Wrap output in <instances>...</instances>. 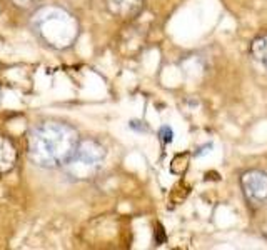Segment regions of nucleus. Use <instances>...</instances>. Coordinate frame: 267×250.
<instances>
[{
	"instance_id": "obj_5",
	"label": "nucleus",
	"mask_w": 267,
	"mask_h": 250,
	"mask_svg": "<svg viewBox=\"0 0 267 250\" xmlns=\"http://www.w3.org/2000/svg\"><path fill=\"white\" fill-rule=\"evenodd\" d=\"M105 2H107V9L112 15L127 20V18H132L141 14L145 0H105Z\"/></svg>"
},
{
	"instance_id": "obj_7",
	"label": "nucleus",
	"mask_w": 267,
	"mask_h": 250,
	"mask_svg": "<svg viewBox=\"0 0 267 250\" xmlns=\"http://www.w3.org/2000/svg\"><path fill=\"white\" fill-rule=\"evenodd\" d=\"M249 54L254 60H257V62L267 65V33L252 40L251 48H249Z\"/></svg>"
},
{
	"instance_id": "obj_6",
	"label": "nucleus",
	"mask_w": 267,
	"mask_h": 250,
	"mask_svg": "<svg viewBox=\"0 0 267 250\" xmlns=\"http://www.w3.org/2000/svg\"><path fill=\"white\" fill-rule=\"evenodd\" d=\"M15 160H17V152H15L10 140L0 137V173L12 169Z\"/></svg>"
},
{
	"instance_id": "obj_8",
	"label": "nucleus",
	"mask_w": 267,
	"mask_h": 250,
	"mask_svg": "<svg viewBox=\"0 0 267 250\" xmlns=\"http://www.w3.org/2000/svg\"><path fill=\"white\" fill-rule=\"evenodd\" d=\"M159 135H160V140H162L164 143H167V142H171V140H172V130L169 127H162V128H160Z\"/></svg>"
},
{
	"instance_id": "obj_2",
	"label": "nucleus",
	"mask_w": 267,
	"mask_h": 250,
	"mask_svg": "<svg viewBox=\"0 0 267 250\" xmlns=\"http://www.w3.org/2000/svg\"><path fill=\"white\" fill-rule=\"evenodd\" d=\"M33 29L45 44L55 48L69 47L79 33L77 22L62 9H42L33 17Z\"/></svg>"
},
{
	"instance_id": "obj_1",
	"label": "nucleus",
	"mask_w": 267,
	"mask_h": 250,
	"mask_svg": "<svg viewBox=\"0 0 267 250\" xmlns=\"http://www.w3.org/2000/svg\"><path fill=\"white\" fill-rule=\"evenodd\" d=\"M79 135L72 127L57 122L37 125L29 135V157L37 165H65L79 145Z\"/></svg>"
},
{
	"instance_id": "obj_3",
	"label": "nucleus",
	"mask_w": 267,
	"mask_h": 250,
	"mask_svg": "<svg viewBox=\"0 0 267 250\" xmlns=\"http://www.w3.org/2000/svg\"><path fill=\"white\" fill-rule=\"evenodd\" d=\"M104 157L105 150L102 145L94 140H85V142H79L74 155L63 167H67L69 172H72V175L77 179H89L97 172Z\"/></svg>"
},
{
	"instance_id": "obj_4",
	"label": "nucleus",
	"mask_w": 267,
	"mask_h": 250,
	"mask_svg": "<svg viewBox=\"0 0 267 250\" xmlns=\"http://www.w3.org/2000/svg\"><path fill=\"white\" fill-rule=\"evenodd\" d=\"M240 187L246 199L252 203L267 202V173L262 170H247L240 177Z\"/></svg>"
}]
</instances>
